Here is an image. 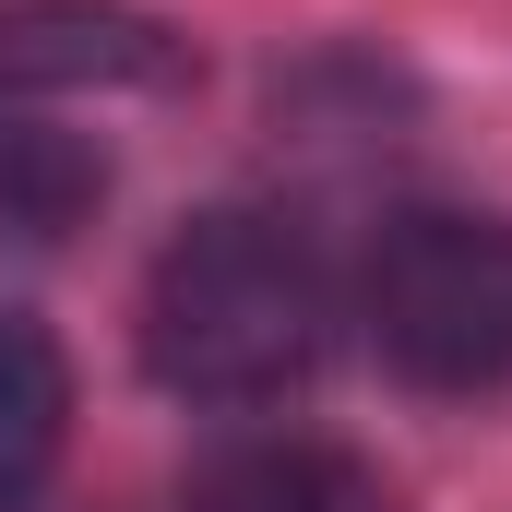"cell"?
<instances>
[{"label": "cell", "instance_id": "cell-4", "mask_svg": "<svg viewBox=\"0 0 512 512\" xmlns=\"http://www.w3.org/2000/svg\"><path fill=\"white\" fill-rule=\"evenodd\" d=\"M179 512H382V489L334 441H239L179 489Z\"/></svg>", "mask_w": 512, "mask_h": 512}, {"label": "cell", "instance_id": "cell-6", "mask_svg": "<svg viewBox=\"0 0 512 512\" xmlns=\"http://www.w3.org/2000/svg\"><path fill=\"white\" fill-rule=\"evenodd\" d=\"M60 417H72V370H60V346H48L36 322L0 310V501H24V489L48 477Z\"/></svg>", "mask_w": 512, "mask_h": 512}, {"label": "cell", "instance_id": "cell-2", "mask_svg": "<svg viewBox=\"0 0 512 512\" xmlns=\"http://www.w3.org/2000/svg\"><path fill=\"white\" fill-rule=\"evenodd\" d=\"M358 322L417 393H501L512 382V215H393Z\"/></svg>", "mask_w": 512, "mask_h": 512}, {"label": "cell", "instance_id": "cell-3", "mask_svg": "<svg viewBox=\"0 0 512 512\" xmlns=\"http://www.w3.org/2000/svg\"><path fill=\"white\" fill-rule=\"evenodd\" d=\"M0 84L12 96L179 84V36L143 24V12H96V0H36V12H0Z\"/></svg>", "mask_w": 512, "mask_h": 512}, {"label": "cell", "instance_id": "cell-1", "mask_svg": "<svg viewBox=\"0 0 512 512\" xmlns=\"http://www.w3.org/2000/svg\"><path fill=\"white\" fill-rule=\"evenodd\" d=\"M334 286L286 215H203L143 274V370L179 405H274L322 370Z\"/></svg>", "mask_w": 512, "mask_h": 512}, {"label": "cell", "instance_id": "cell-5", "mask_svg": "<svg viewBox=\"0 0 512 512\" xmlns=\"http://www.w3.org/2000/svg\"><path fill=\"white\" fill-rule=\"evenodd\" d=\"M96 191H108V167H96L72 131L0 108V262L12 251H60V239L96 215Z\"/></svg>", "mask_w": 512, "mask_h": 512}]
</instances>
